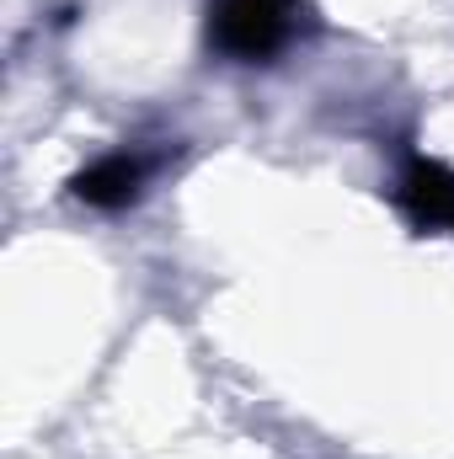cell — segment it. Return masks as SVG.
Instances as JSON below:
<instances>
[{
  "mask_svg": "<svg viewBox=\"0 0 454 459\" xmlns=\"http://www.w3.org/2000/svg\"><path fill=\"white\" fill-rule=\"evenodd\" d=\"M294 11H300V0H214L209 43L240 65L273 59L294 32Z\"/></svg>",
  "mask_w": 454,
  "mask_h": 459,
  "instance_id": "1",
  "label": "cell"
},
{
  "mask_svg": "<svg viewBox=\"0 0 454 459\" xmlns=\"http://www.w3.org/2000/svg\"><path fill=\"white\" fill-rule=\"evenodd\" d=\"M401 209H406L417 225L454 230V171L444 160L412 155L406 171H401Z\"/></svg>",
  "mask_w": 454,
  "mask_h": 459,
  "instance_id": "3",
  "label": "cell"
},
{
  "mask_svg": "<svg viewBox=\"0 0 454 459\" xmlns=\"http://www.w3.org/2000/svg\"><path fill=\"white\" fill-rule=\"evenodd\" d=\"M144 177H150V160L144 155H128V150H118V155H102V160H92L70 187H75V198L86 204V209H128L134 198H139V187H144Z\"/></svg>",
  "mask_w": 454,
  "mask_h": 459,
  "instance_id": "2",
  "label": "cell"
}]
</instances>
